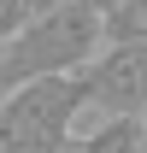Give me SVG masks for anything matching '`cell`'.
Returning <instances> with one entry per match:
<instances>
[{
  "label": "cell",
  "mask_w": 147,
  "mask_h": 153,
  "mask_svg": "<svg viewBox=\"0 0 147 153\" xmlns=\"http://www.w3.org/2000/svg\"><path fill=\"white\" fill-rule=\"evenodd\" d=\"M36 153H82V135H59V141H41Z\"/></svg>",
  "instance_id": "8992f818"
},
{
  "label": "cell",
  "mask_w": 147,
  "mask_h": 153,
  "mask_svg": "<svg viewBox=\"0 0 147 153\" xmlns=\"http://www.w3.org/2000/svg\"><path fill=\"white\" fill-rule=\"evenodd\" d=\"M30 6H36V18H41V12H59V6H71V0H30Z\"/></svg>",
  "instance_id": "ba28073f"
},
{
  "label": "cell",
  "mask_w": 147,
  "mask_h": 153,
  "mask_svg": "<svg viewBox=\"0 0 147 153\" xmlns=\"http://www.w3.org/2000/svg\"><path fill=\"white\" fill-rule=\"evenodd\" d=\"M88 106H100L106 118H147V53L141 47H106L88 71Z\"/></svg>",
  "instance_id": "3957f363"
},
{
  "label": "cell",
  "mask_w": 147,
  "mask_h": 153,
  "mask_svg": "<svg viewBox=\"0 0 147 153\" xmlns=\"http://www.w3.org/2000/svg\"><path fill=\"white\" fill-rule=\"evenodd\" d=\"M82 153H147V118H106L82 135Z\"/></svg>",
  "instance_id": "277c9868"
},
{
  "label": "cell",
  "mask_w": 147,
  "mask_h": 153,
  "mask_svg": "<svg viewBox=\"0 0 147 153\" xmlns=\"http://www.w3.org/2000/svg\"><path fill=\"white\" fill-rule=\"evenodd\" d=\"M88 106V82L76 76H36L24 88H6V112H0V153H36L41 141L76 135V112Z\"/></svg>",
  "instance_id": "7a4b0ae2"
},
{
  "label": "cell",
  "mask_w": 147,
  "mask_h": 153,
  "mask_svg": "<svg viewBox=\"0 0 147 153\" xmlns=\"http://www.w3.org/2000/svg\"><path fill=\"white\" fill-rule=\"evenodd\" d=\"M106 18L71 0V6H59V12H41L30 30L0 47V82L6 88H24V82H36V76H76L88 71L94 59L106 53Z\"/></svg>",
  "instance_id": "6da1fadb"
},
{
  "label": "cell",
  "mask_w": 147,
  "mask_h": 153,
  "mask_svg": "<svg viewBox=\"0 0 147 153\" xmlns=\"http://www.w3.org/2000/svg\"><path fill=\"white\" fill-rule=\"evenodd\" d=\"M82 6H94V12H100V18H112V12H118V6H124V0H82Z\"/></svg>",
  "instance_id": "52a82bcc"
},
{
  "label": "cell",
  "mask_w": 147,
  "mask_h": 153,
  "mask_svg": "<svg viewBox=\"0 0 147 153\" xmlns=\"http://www.w3.org/2000/svg\"><path fill=\"white\" fill-rule=\"evenodd\" d=\"M106 41L112 47H141L147 41V0H124L106 18Z\"/></svg>",
  "instance_id": "5b68a950"
}]
</instances>
